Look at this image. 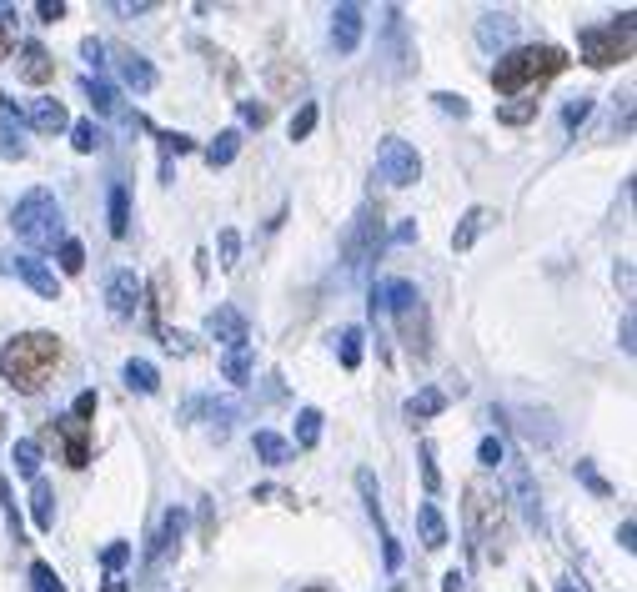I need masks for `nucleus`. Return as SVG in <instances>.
I'll use <instances>...</instances> for the list:
<instances>
[{"instance_id":"bf43d9fd","label":"nucleus","mask_w":637,"mask_h":592,"mask_svg":"<svg viewBox=\"0 0 637 592\" xmlns=\"http://www.w3.org/2000/svg\"><path fill=\"white\" fill-rule=\"evenodd\" d=\"M101 592H131V587H126V577H116V572H111V577H106V587H101Z\"/></svg>"},{"instance_id":"dca6fc26","label":"nucleus","mask_w":637,"mask_h":592,"mask_svg":"<svg viewBox=\"0 0 637 592\" xmlns=\"http://www.w3.org/2000/svg\"><path fill=\"white\" fill-rule=\"evenodd\" d=\"M116 71H121V81L131 86V91H156V71H151V61L146 56H136V51H116Z\"/></svg>"},{"instance_id":"9b49d317","label":"nucleus","mask_w":637,"mask_h":592,"mask_svg":"<svg viewBox=\"0 0 637 592\" xmlns=\"http://www.w3.org/2000/svg\"><path fill=\"white\" fill-rule=\"evenodd\" d=\"M36 296H46V302H61V281H56V271L46 266V261H36V256H16V266H11Z\"/></svg>"},{"instance_id":"4468645a","label":"nucleus","mask_w":637,"mask_h":592,"mask_svg":"<svg viewBox=\"0 0 637 592\" xmlns=\"http://www.w3.org/2000/svg\"><path fill=\"white\" fill-rule=\"evenodd\" d=\"M512 36H517V21H512L507 11H487V16L477 21V41H482L487 51H507Z\"/></svg>"},{"instance_id":"72a5a7b5","label":"nucleus","mask_w":637,"mask_h":592,"mask_svg":"<svg viewBox=\"0 0 637 592\" xmlns=\"http://www.w3.org/2000/svg\"><path fill=\"white\" fill-rule=\"evenodd\" d=\"M71 146H76L81 156H91V151L101 146V131H96V121H76V126H71Z\"/></svg>"},{"instance_id":"09e8293b","label":"nucleus","mask_w":637,"mask_h":592,"mask_svg":"<svg viewBox=\"0 0 637 592\" xmlns=\"http://www.w3.org/2000/svg\"><path fill=\"white\" fill-rule=\"evenodd\" d=\"M71 417H76V422H91V417H96V392H81L76 407H71Z\"/></svg>"},{"instance_id":"c9c22d12","label":"nucleus","mask_w":637,"mask_h":592,"mask_svg":"<svg viewBox=\"0 0 637 592\" xmlns=\"http://www.w3.org/2000/svg\"><path fill=\"white\" fill-rule=\"evenodd\" d=\"M587 116H592V96H572V101L562 106V126H567V131H577Z\"/></svg>"},{"instance_id":"864d4df0","label":"nucleus","mask_w":637,"mask_h":592,"mask_svg":"<svg viewBox=\"0 0 637 592\" xmlns=\"http://www.w3.org/2000/svg\"><path fill=\"white\" fill-rule=\"evenodd\" d=\"M36 16H41V21H61V16H66V6H61V0H41Z\"/></svg>"},{"instance_id":"2f4dec72","label":"nucleus","mask_w":637,"mask_h":592,"mask_svg":"<svg viewBox=\"0 0 637 592\" xmlns=\"http://www.w3.org/2000/svg\"><path fill=\"white\" fill-rule=\"evenodd\" d=\"M337 357H342L347 372L362 362V327H342V337H337Z\"/></svg>"},{"instance_id":"f704fd0d","label":"nucleus","mask_w":637,"mask_h":592,"mask_svg":"<svg viewBox=\"0 0 637 592\" xmlns=\"http://www.w3.org/2000/svg\"><path fill=\"white\" fill-rule=\"evenodd\" d=\"M31 587H36V592H66V582L56 577L51 562H31Z\"/></svg>"},{"instance_id":"13d9d810","label":"nucleus","mask_w":637,"mask_h":592,"mask_svg":"<svg viewBox=\"0 0 637 592\" xmlns=\"http://www.w3.org/2000/svg\"><path fill=\"white\" fill-rule=\"evenodd\" d=\"M617 537H622V547L632 552V537H637V527H632V522H622V527H617Z\"/></svg>"},{"instance_id":"4c0bfd02","label":"nucleus","mask_w":637,"mask_h":592,"mask_svg":"<svg viewBox=\"0 0 637 592\" xmlns=\"http://www.w3.org/2000/svg\"><path fill=\"white\" fill-rule=\"evenodd\" d=\"M61 266H66L71 276H76V271H86V246H81L76 236H66V241H61Z\"/></svg>"},{"instance_id":"0eeeda50","label":"nucleus","mask_w":637,"mask_h":592,"mask_svg":"<svg viewBox=\"0 0 637 592\" xmlns=\"http://www.w3.org/2000/svg\"><path fill=\"white\" fill-rule=\"evenodd\" d=\"M342 256H347V276L352 281H362L367 271H372V261L382 256V211H362L357 221H352V231H347V241H342Z\"/></svg>"},{"instance_id":"f3484780","label":"nucleus","mask_w":637,"mask_h":592,"mask_svg":"<svg viewBox=\"0 0 637 592\" xmlns=\"http://www.w3.org/2000/svg\"><path fill=\"white\" fill-rule=\"evenodd\" d=\"M417 527H422V547H432V552L452 542V537H447V517H442L437 502H422V507H417Z\"/></svg>"},{"instance_id":"c85d7f7f","label":"nucleus","mask_w":637,"mask_h":592,"mask_svg":"<svg viewBox=\"0 0 637 592\" xmlns=\"http://www.w3.org/2000/svg\"><path fill=\"white\" fill-rule=\"evenodd\" d=\"M11 462H16L21 477H41V442H36V437H21L16 452H11Z\"/></svg>"},{"instance_id":"a211bd4d","label":"nucleus","mask_w":637,"mask_h":592,"mask_svg":"<svg viewBox=\"0 0 637 592\" xmlns=\"http://www.w3.org/2000/svg\"><path fill=\"white\" fill-rule=\"evenodd\" d=\"M181 532H186V507H171L166 517H161V527H156V537H151V557H161V552H171L176 542H181Z\"/></svg>"},{"instance_id":"37998d69","label":"nucleus","mask_w":637,"mask_h":592,"mask_svg":"<svg viewBox=\"0 0 637 592\" xmlns=\"http://www.w3.org/2000/svg\"><path fill=\"white\" fill-rule=\"evenodd\" d=\"M577 477H582L597 497H612V482H607V477H597V467H592V462H577Z\"/></svg>"},{"instance_id":"e433bc0d","label":"nucleus","mask_w":637,"mask_h":592,"mask_svg":"<svg viewBox=\"0 0 637 592\" xmlns=\"http://www.w3.org/2000/svg\"><path fill=\"white\" fill-rule=\"evenodd\" d=\"M432 101H437V111H447V116H457V121H467V116H472L467 96H457V91H437Z\"/></svg>"},{"instance_id":"1a4fd4ad","label":"nucleus","mask_w":637,"mask_h":592,"mask_svg":"<svg viewBox=\"0 0 637 592\" xmlns=\"http://www.w3.org/2000/svg\"><path fill=\"white\" fill-rule=\"evenodd\" d=\"M141 302H146L141 276H136V271H116V276H111V286H106V307H111V317L131 322V317L141 312Z\"/></svg>"},{"instance_id":"c03bdc74","label":"nucleus","mask_w":637,"mask_h":592,"mask_svg":"<svg viewBox=\"0 0 637 592\" xmlns=\"http://www.w3.org/2000/svg\"><path fill=\"white\" fill-rule=\"evenodd\" d=\"M301 86V71L291 66H271V91H296Z\"/></svg>"},{"instance_id":"5fc2aeb1","label":"nucleus","mask_w":637,"mask_h":592,"mask_svg":"<svg viewBox=\"0 0 637 592\" xmlns=\"http://www.w3.org/2000/svg\"><path fill=\"white\" fill-rule=\"evenodd\" d=\"M161 146L181 156V151H191V136H171V131H166V136H161Z\"/></svg>"},{"instance_id":"393cba45","label":"nucleus","mask_w":637,"mask_h":592,"mask_svg":"<svg viewBox=\"0 0 637 592\" xmlns=\"http://www.w3.org/2000/svg\"><path fill=\"white\" fill-rule=\"evenodd\" d=\"M121 377H126V387H131V392H146V397L161 387V372H156L151 362H141V357H131V362L121 367Z\"/></svg>"},{"instance_id":"052dcab7","label":"nucleus","mask_w":637,"mask_h":592,"mask_svg":"<svg viewBox=\"0 0 637 592\" xmlns=\"http://www.w3.org/2000/svg\"><path fill=\"white\" fill-rule=\"evenodd\" d=\"M562 592H577V587H572V582H567V587H562Z\"/></svg>"},{"instance_id":"cd10ccee","label":"nucleus","mask_w":637,"mask_h":592,"mask_svg":"<svg viewBox=\"0 0 637 592\" xmlns=\"http://www.w3.org/2000/svg\"><path fill=\"white\" fill-rule=\"evenodd\" d=\"M316 442H322V412H316V407H301L296 412V447H316Z\"/></svg>"},{"instance_id":"aec40b11","label":"nucleus","mask_w":637,"mask_h":592,"mask_svg":"<svg viewBox=\"0 0 637 592\" xmlns=\"http://www.w3.org/2000/svg\"><path fill=\"white\" fill-rule=\"evenodd\" d=\"M31 126L46 131V136H56V131H71V116H66L61 101H36L31 106Z\"/></svg>"},{"instance_id":"8fccbe9b","label":"nucleus","mask_w":637,"mask_h":592,"mask_svg":"<svg viewBox=\"0 0 637 592\" xmlns=\"http://www.w3.org/2000/svg\"><path fill=\"white\" fill-rule=\"evenodd\" d=\"M241 121L261 131V126H266V106H256V101H246V106H241Z\"/></svg>"},{"instance_id":"bb28decb","label":"nucleus","mask_w":637,"mask_h":592,"mask_svg":"<svg viewBox=\"0 0 637 592\" xmlns=\"http://www.w3.org/2000/svg\"><path fill=\"white\" fill-rule=\"evenodd\" d=\"M236 151H241V131H221V136L206 146V166H211V171H221V166H231V161H236Z\"/></svg>"},{"instance_id":"603ef678","label":"nucleus","mask_w":637,"mask_h":592,"mask_svg":"<svg viewBox=\"0 0 637 592\" xmlns=\"http://www.w3.org/2000/svg\"><path fill=\"white\" fill-rule=\"evenodd\" d=\"M422 477H427V492H437V462H432V447H422Z\"/></svg>"},{"instance_id":"de8ad7c7","label":"nucleus","mask_w":637,"mask_h":592,"mask_svg":"<svg viewBox=\"0 0 637 592\" xmlns=\"http://www.w3.org/2000/svg\"><path fill=\"white\" fill-rule=\"evenodd\" d=\"M81 56H86V61H91V66H96V71H101V66H106V46H101V41H96V36H86V41H81Z\"/></svg>"},{"instance_id":"20e7f679","label":"nucleus","mask_w":637,"mask_h":592,"mask_svg":"<svg viewBox=\"0 0 637 592\" xmlns=\"http://www.w3.org/2000/svg\"><path fill=\"white\" fill-rule=\"evenodd\" d=\"M382 312L397 317L407 347L422 357L427 352V307H422V291L412 281H382Z\"/></svg>"},{"instance_id":"5701e85b","label":"nucleus","mask_w":637,"mask_h":592,"mask_svg":"<svg viewBox=\"0 0 637 592\" xmlns=\"http://www.w3.org/2000/svg\"><path fill=\"white\" fill-rule=\"evenodd\" d=\"M251 447H256V457H261V462H271V467H286V462L296 457V452H291V442H286V437H276V432H256V437H251Z\"/></svg>"},{"instance_id":"a18cd8bd","label":"nucleus","mask_w":637,"mask_h":592,"mask_svg":"<svg viewBox=\"0 0 637 592\" xmlns=\"http://www.w3.org/2000/svg\"><path fill=\"white\" fill-rule=\"evenodd\" d=\"M236 256H241V236H236V231H221V266L231 271V266H236Z\"/></svg>"},{"instance_id":"ddd939ff","label":"nucleus","mask_w":637,"mask_h":592,"mask_svg":"<svg viewBox=\"0 0 637 592\" xmlns=\"http://www.w3.org/2000/svg\"><path fill=\"white\" fill-rule=\"evenodd\" d=\"M206 337L226 342V352H231V347H246V317H241L236 307H216V312L206 317Z\"/></svg>"},{"instance_id":"f03ea898","label":"nucleus","mask_w":637,"mask_h":592,"mask_svg":"<svg viewBox=\"0 0 637 592\" xmlns=\"http://www.w3.org/2000/svg\"><path fill=\"white\" fill-rule=\"evenodd\" d=\"M562 71H567V51H557V46H522V51L497 56L492 86H497L502 96H517V91H527V86H537V81H552V76H562Z\"/></svg>"},{"instance_id":"4be33fe9","label":"nucleus","mask_w":637,"mask_h":592,"mask_svg":"<svg viewBox=\"0 0 637 592\" xmlns=\"http://www.w3.org/2000/svg\"><path fill=\"white\" fill-rule=\"evenodd\" d=\"M442 412H447V392H437V387H422L417 397H407L412 422H427V417H442Z\"/></svg>"},{"instance_id":"2eb2a0df","label":"nucleus","mask_w":637,"mask_h":592,"mask_svg":"<svg viewBox=\"0 0 637 592\" xmlns=\"http://www.w3.org/2000/svg\"><path fill=\"white\" fill-rule=\"evenodd\" d=\"M56 427L66 432V462H71V467H86V462H91V422H76V417L66 412V417H56Z\"/></svg>"},{"instance_id":"a878e982","label":"nucleus","mask_w":637,"mask_h":592,"mask_svg":"<svg viewBox=\"0 0 637 592\" xmlns=\"http://www.w3.org/2000/svg\"><path fill=\"white\" fill-rule=\"evenodd\" d=\"M0 156H6V161H26V136H21V121L11 111L0 116Z\"/></svg>"},{"instance_id":"7ed1b4c3","label":"nucleus","mask_w":637,"mask_h":592,"mask_svg":"<svg viewBox=\"0 0 637 592\" xmlns=\"http://www.w3.org/2000/svg\"><path fill=\"white\" fill-rule=\"evenodd\" d=\"M16 236L31 246V251H56L61 241H66V211H61V201H56V191H46V186H36V191H26L21 201H16Z\"/></svg>"},{"instance_id":"e2e57ef3","label":"nucleus","mask_w":637,"mask_h":592,"mask_svg":"<svg viewBox=\"0 0 637 592\" xmlns=\"http://www.w3.org/2000/svg\"><path fill=\"white\" fill-rule=\"evenodd\" d=\"M311 592H316V587H311Z\"/></svg>"},{"instance_id":"49530a36","label":"nucleus","mask_w":637,"mask_h":592,"mask_svg":"<svg viewBox=\"0 0 637 592\" xmlns=\"http://www.w3.org/2000/svg\"><path fill=\"white\" fill-rule=\"evenodd\" d=\"M101 562H106L111 572H116V567H126V562H131V542H111V547L101 552Z\"/></svg>"},{"instance_id":"39448f33","label":"nucleus","mask_w":637,"mask_h":592,"mask_svg":"<svg viewBox=\"0 0 637 592\" xmlns=\"http://www.w3.org/2000/svg\"><path fill=\"white\" fill-rule=\"evenodd\" d=\"M577 51H582V61H587L592 71L617 66V61H632V11H627L622 21H612V26H587V31H577Z\"/></svg>"},{"instance_id":"6e6d98bb","label":"nucleus","mask_w":637,"mask_h":592,"mask_svg":"<svg viewBox=\"0 0 637 592\" xmlns=\"http://www.w3.org/2000/svg\"><path fill=\"white\" fill-rule=\"evenodd\" d=\"M462 587H467L462 572H447V577H442V592H462Z\"/></svg>"},{"instance_id":"473e14b6","label":"nucleus","mask_w":637,"mask_h":592,"mask_svg":"<svg viewBox=\"0 0 637 592\" xmlns=\"http://www.w3.org/2000/svg\"><path fill=\"white\" fill-rule=\"evenodd\" d=\"M497 121L502 126H527V121H537V101H507V106H497Z\"/></svg>"},{"instance_id":"79ce46f5","label":"nucleus","mask_w":637,"mask_h":592,"mask_svg":"<svg viewBox=\"0 0 637 592\" xmlns=\"http://www.w3.org/2000/svg\"><path fill=\"white\" fill-rule=\"evenodd\" d=\"M517 497H522V507H527V522L537 527V522H542V507H537V492H532L527 472H517Z\"/></svg>"},{"instance_id":"680f3d73","label":"nucleus","mask_w":637,"mask_h":592,"mask_svg":"<svg viewBox=\"0 0 637 592\" xmlns=\"http://www.w3.org/2000/svg\"><path fill=\"white\" fill-rule=\"evenodd\" d=\"M0 271H11V266H6V261H0Z\"/></svg>"},{"instance_id":"6e6552de","label":"nucleus","mask_w":637,"mask_h":592,"mask_svg":"<svg viewBox=\"0 0 637 592\" xmlns=\"http://www.w3.org/2000/svg\"><path fill=\"white\" fill-rule=\"evenodd\" d=\"M377 176H382L387 186H417V181H422V156H417V146H407L402 136H387V141L377 146Z\"/></svg>"},{"instance_id":"423d86ee","label":"nucleus","mask_w":637,"mask_h":592,"mask_svg":"<svg viewBox=\"0 0 637 592\" xmlns=\"http://www.w3.org/2000/svg\"><path fill=\"white\" fill-rule=\"evenodd\" d=\"M467 532L482 542V547H497L502 542V532H507V502H502V492H492L482 477L477 482H467Z\"/></svg>"},{"instance_id":"3c124183","label":"nucleus","mask_w":637,"mask_h":592,"mask_svg":"<svg viewBox=\"0 0 637 592\" xmlns=\"http://www.w3.org/2000/svg\"><path fill=\"white\" fill-rule=\"evenodd\" d=\"M0 61H16V31L0 26Z\"/></svg>"},{"instance_id":"7c9ffc66","label":"nucleus","mask_w":637,"mask_h":592,"mask_svg":"<svg viewBox=\"0 0 637 592\" xmlns=\"http://www.w3.org/2000/svg\"><path fill=\"white\" fill-rule=\"evenodd\" d=\"M131 231V196L126 186H111V236H126Z\"/></svg>"},{"instance_id":"f257e3e1","label":"nucleus","mask_w":637,"mask_h":592,"mask_svg":"<svg viewBox=\"0 0 637 592\" xmlns=\"http://www.w3.org/2000/svg\"><path fill=\"white\" fill-rule=\"evenodd\" d=\"M61 367V337L56 332H21L0 347V377H6L21 397H36L51 372Z\"/></svg>"},{"instance_id":"ea45409f","label":"nucleus","mask_w":637,"mask_h":592,"mask_svg":"<svg viewBox=\"0 0 637 592\" xmlns=\"http://www.w3.org/2000/svg\"><path fill=\"white\" fill-rule=\"evenodd\" d=\"M311 131H316V106L306 101V106H301V111L291 116V141H306Z\"/></svg>"},{"instance_id":"f8f14e48","label":"nucleus","mask_w":637,"mask_h":592,"mask_svg":"<svg viewBox=\"0 0 637 592\" xmlns=\"http://www.w3.org/2000/svg\"><path fill=\"white\" fill-rule=\"evenodd\" d=\"M16 76H21L26 86H46V81H56V61H51V51L36 46V41H26V46H21V61H16Z\"/></svg>"},{"instance_id":"412c9836","label":"nucleus","mask_w":637,"mask_h":592,"mask_svg":"<svg viewBox=\"0 0 637 592\" xmlns=\"http://www.w3.org/2000/svg\"><path fill=\"white\" fill-rule=\"evenodd\" d=\"M487 221H492V211H487V206H472V211L462 216V226L452 231V251H472V241L487 231Z\"/></svg>"},{"instance_id":"c756f323","label":"nucleus","mask_w":637,"mask_h":592,"mask_svg":"<svg viewBox=\"0 0 637 592\" xmlns=\"http://www.w3.org/2000/svg\"><path fill=\"white\" fill-rule=\"evenodd\" d=\"M221 377L241 387V382L251 377V347H231V352L221 357Z\"/></svg>"},{"instance_id":"9d476101","label":"nucleus","mask_w":637,"mask_h":592,"mask_svg":"<svg viewBox=\"0 0 637 592\" xmlns=\"http://www.w3.org/2000/svg\"><path fill=\"white\" fill-rule=\"evenodd\" d=\"M362 31H367L362 6H337V11H332V46H337L342 56H352V51L362 46Z\"/></svg>"},{"instance_id":"4d7b16f0","label":"nucleus","mask_w":637,"mask_h":592,"mask_svg":"<svg viewBox=\"0 0 637 592\" xmlns=\"http://www.w3.org/2000/svg\"><path fill=\"white\" fill-rule=\"evenodd\" d=\"M632 332H637V327H632V317H622V352H632Z\"/></svg>"},{"instance_id":"b1692460","label":"nucleus","mask_w":637,"mask_h":592,"mask_svg":"<svg viewBox=\"0 0 637 592\" xmlns=\"http://www.w3.org/2000/svg\"><path fill=\"white\" fill-rule=\"evenodd\" d=\"M81 91L91 96V111H96V116H121V96H116V91H111L106 81L86 76V81H81Z\"/></svg>"},{"instance_id":"6ab92c4d","label":"nucleus","mask_w":637,"mask_h":592,"mask_svg":"<svg viewBox=\"0 0 637 592\" xmlns=\"http://www.w3.org/2000/svg\"><path fill=\"white\" fill-rule=\"evenodd\" d=\"M31 517H36V532H56V492H51V482H41V477H36V487H31Z\"/></svg>"},{"instance_id":"58836bf2","label":"nucleus","mask_w":637,"mask_h":592,"mask_svg":"<svg viewBox=\"0 0 637 592\" xmlns=\"http://www.w3.org/2000/svg\"><path fill=\"white\" fill-rule=\"evenodd\" d=\"M0 507H6V522H11V532H16V542H26V527H21V512H16V497H11V487H6V477H0Z\"/></svg>"},{"instance_id":"a19ab883","label":"nucleus","mask_w":637,"mask_h":592,"mask_svg":"<svg viewBox=\"0 0 637 592\" xmlns=\"http://www.w3.org/2000/svg\"><path fill=\"white\" fill-rule=\"evenodd\" d=\"M477 462H482V467H502V462H507V447H502V437H482V447H477Z\"/></svg>"}]
</instances>
